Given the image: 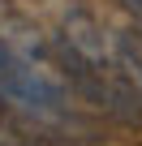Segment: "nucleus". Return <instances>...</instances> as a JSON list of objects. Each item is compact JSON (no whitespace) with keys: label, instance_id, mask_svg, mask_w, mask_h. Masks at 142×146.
<instances>
[{"label":"nucleus","instance_id":"obj_1","mask_svg":"<svg viewBox=\"0 0 142 146\" xmlns=\"http://www.w3.org/2000/svg\"><path fill=\"white\" fill-rule=\"evenodd\" d=\"M0 99L17 103V108H30V112H47V116L65 108V90L47 73L30 69L5 39H0Z\"/></svg>","mask_w":142,"mask_h":146},{"label":"nucleus","instance_id":"obj_2","mask_svg":"<svg viewBox=\"0 0 142 146\" xmlns=\"http://www.w3.org/2000/svg\"><path fill=\"white\" fill-rule=\"evenodd\" d=\"M116 56H121V64H125V73H129V82H133L138 95H142V30H138V26L116 35Z\"/></svg>","mask_w":142,"mask_h":146},{"label":"nucleus","instance_id":"obj_3","mask_svg":"<svg viewBox=\"0 0 142 146\" xmlns=\"http://www.w3.org/2000/svg\"><path fill=\"white\" fill-rule=\"evenodd\" d=\"M116 5H121V9H125V13L133 17V26L142 30V0H116Z\"/></svg>","mask_w":142,"mask_h":146}]
</instances>
